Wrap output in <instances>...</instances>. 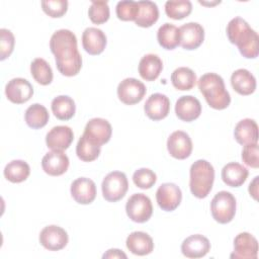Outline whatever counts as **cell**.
Returning <instances> with one entry per match:
<instances>
[{
  "label": "cell",
  "instance_id": "obj_1",
  "mask_svg": "<svg viewBox=\"0 0 259 259\" xmlns=\"http://www.w3.org/2000/svg\"><path fill=\"white\" fill-rule=\"evenodd\" d=\"M50 49L55 56L57 69L62 75L72 77L80 72L82 57L74 32L64 28L55 31L51 36Z\"/></svg>",
  "mask_w": 259,
  "mask_h": 259
},
{
  "label": "cell",
  "instance_id": "obj_2",
  "mask_svg": "<svg viewBox=\"0 0 259 259\" xmlns=\"http://www.w3.org/2000/svg\"><path fill=\"white\" fill-rule=\"evenodd\" d=\"M227 35L229 40L236 45L240 54L247 59L258 57V34L250 27L248 22L241 17H235L227 25Z\"/></svg>",
  "mask_w": 259,
  "mask_h": 259
},
{
  "label": "cell",
  "instance_id": "obj_3",
  "mask_svg": "<svg viewBox=\"0 0 259 259\" xmlns=\"http://www.w3.org/2000/svg\"><path fill=\"white\" fill-rule=\"evenodd\" d=\"M197 85L211 108L222 110L230 105L231 96L226 90L224 79L220 75L215 73L203 74L199 78Z\"/></svg>",
  "mask_w": 259,
  "mask_h": 259
},
{
  "label": "cell",
  "instance_id": "obj_4",
  "mask_svg": "<svg viewBox=\"0 0 259 259\" xmlns=\"http://www.w3.org/2000/svg\"><path fill=\"white\" fill-rule=\"evenodd\" d=\"M189 187L191 193L197 198H204L212 188L214 169L206 160H197L190 167Z\"/></svg>",
  "mask_w": 259,
  "mask_h": 259
},
{
  "label": "cell",
  "instance_id": "obj_5",
  "mask_svg": "<svg viewBox=\"0 0 259 259\" xmlns=\"http://www.w3.org/2000/svg\"><path fill=\"white\" fill-rule=\"evenodd\" d=\"M236 198L226 190L218 192L210 202L211 215L220 224H228L236 214Z\"/></svg>",
  "mask_w": 259,
  "mask_h": 259
},
{
  "label": "cell",
  "instance_id": "obj_6",
  "mask_svg": "<svg viewBox=\"0 0 259 259\" xmlns=\"http://www.w3.org/2000/svg\"><path fill=\"white\" fill-rule=\"evenodd\" d=\"M128 189V182L125 174L120 171L108 173L101 184L102 195L109 202L120 200Z\"/></svg>",
  "mask_w": 259,
  "mask_h": 259
},
{
  "label": "cell",
  "instance_id": "obj_7",
  "mask_svg": "<svg viewBox=\"0 0 259 259\" xmlns=\"http://www.w3.org/2000/svg\"><path fill=\"white\" fill-rule=\"evenodd\" d=\"M125 211L127 217L135 223H145L153 213L151 199L144 193H135L126 201Z\"/></svg>",
  "mask_w": 259,
  "mask_h": 259
},
{
  "label": "cell",
  "instance_id": "obj_8",
  "mask_svg": "<svg viewBox=\"0 0 259 259\" xmlns=\"http://www.w3.org/2000/svg\"><path fill=\"white\" fill-rule=\"evenodd\" d=\"M146 92L145 84L136 78H125L117 86L118 99L126 105L141 102Z\"/></svg>",
  "mask_w": 259,
  "mask_h": 259
},
{
  "label": "cell",
  "instance_id": "obj_9",
  "mask_svg": "<svg viewBox=\"0 0 259 259\" xmlns=\"http://www.w3.org/2000/svg\"><path fill=\"white\" fill-rule=\"evenodd\" d=\"M156 200L162 210L173 211L182 200L181 189L175 183H163L156 191Z\"/></svg>",
  "mask_w": 259,
  "mask_h": 259
},
{
  "label": "cell",
  "instance_id": "obj_10",
  "mask_svg": "<svg viewBox=\"0 0 259 259\" xmlns=\"http://www.w3.org/2000/svg\"><path fill=\"white\" fill-rule=\"evenodd\" d=\"M112 134V127L108 120L101 117L91 118L85 125L83 135L98 146L109 142Z\"/></svg>",
  "mask_w": 259,
  "mask_h": 259
},
{
  "label": "cell",
  "instance_id": "obj_11",
  "mask_svg": "<svg viewBox=\"0 0 259 259\" xmlns=\"http://www.w3.org/2000/svg\"><path fill=\"white\" fill-rule=\"evenodd\" d=\"M258 255V242L248 232L238 234L234 239V251L230 255L233 259H256Z\"/></svg>",
  "mask_w": 259,
  "mask_h": 259
},
{
  "label": "cell",
  "instance_id": "obj_12",
  "mask_svg": "<svg viewBox=\"0 0 259 259\" xmlns=\"http://www.w3.org/2000/svg\"><path fill=\"white\" fill-rule=\"evenodd\" d=\"M68 241L67 232L56 225L47 226L39 233V243L49 251H59L65 248Z\"/></svg>",
  "mask_w": 259,
  "mask_h": 259
},
{
  "label": "cell",
  "instance_id": "obj_13",
  "mask_svg": "<svg viewBox=\"0 0 259 259\" xmlns=\"http://www.w3.org/2000/svg\"><path fill=\"white\" fill-rule=\"evenodd\" d=\"M167 150L175 159L188 158L192 152V141L189 135L183 131L173 132L167 140Z\"/></svg>",
  "mask_w": 259,
  "mask_h": 259
},
{
  "label": "cell",
  "instance_id": "obj_14",
  "mask_svg": "<svg viewBox=\"0 0 259 259\" xmlns=\"http://www.w3.org/2000/svg\"><path fill=\"white\" fill-rule=\"evenodd\" d=\"M5 95L12 103L22 104L32 97L33 87L24 78H13L5 86Z\"/></svg>",
  "mask_w": 259,
  "mask_h": 259
},
{
  "label": "cell",
  "instance_id": "obj_15",
  "mask_svg": "<svg viewBox=\"0 0 259 259\" xmlns=\"http://www.w3.org/2000/svg\"><path fill=\"white\" fill-rule=\"evenodd\" d=\"M180 46L188 51L197 49L204 39V29L197 22H188L179 27Z\"/></svg>",
  "mask_w": 259,
  "mask_h": 259
},
{
  "label": "cell",
  "instance_id": "obj_16",
  "mask_svg": "<svg viewBox=\"0 0 259 259\" xmlns=\"http://www.w3.org/2000/svg\"><path fill=\"white\" fill-rule=\"evenodd\" d=\"M74 140V133L70 126L57 125L49 131L46 144L52 151L67 150Z\"/></svg>",
  "mask_w": 259,
  "mask_h": 259
},
{
  "label": "cell",
  "instance_id": "obj_17",
  "mask_svg": "<svg viewBox=\"0 0 259 259\" xmlns=\"http://www.w3.org/2000/svg\"><path fill=\"white\" fill-rule=\"evenodd\" d=\"M146 115L152 120L164 119L170 111V100L162 93L152 94L144 105Z\"/></svg>",
  "mask_w": 259,
  "mask_h": 259
},
{
  "label": "cell",
  "instance_id": "obj_18",
  "mask_svg": "<svg viewBox=\"0 0 259 259\" xmlns=\"http://www.w3.org/2000/svg\"><path fill=\"white\" fill-rule=\"evenodd\" d=\"M71 195L74 200L80 204H89L96 197V185L93 180L80 177L71 184Z\"/></svg>",
  "mask_w": 259,
  "mask_h": 259
},
{
  "label": "cell",
  "instance_id": "obj_19",
  "mask_svg": "<svg viewBox=\"0 0 259 259\" xmlns=\"http://www.w3.org/2000/svg\"><path fill=\"white\" fill-rule=\"evenodd\" d=\"M175 113L177 117L183 121H193L198 118L201 113V104L199 100L192 95L181 96L176 101Z\"/></svg>",
  "mask_w": 259,
  "mask_h": 259
},
{
  "label": "cell",
  "instance_id": "obj_20",
  "mask_svg": "<svg viewBox=\"0 0 259 259\" xmlns=\"http://www.w3.org/2000/svg\"><path fill=\"white\" fill-rule=\"evenodd\" d=\"M69 158L63 151L48 152L41 159L42 170L51 176L63 175L69 168Z\"/></svg>",
  "mask_w": 259,
  "mask_h": 259
},
{
  "label": "cell",
  "instance_id": "obj_21",
  "mask_svg": "<svg viewBox=\"0 0 259 259\" xmlns=\"http://www.w3.org/2000/svg\"><path fill=\"white\" fill-rule=\"evenodd\" d=\"M209 250V240L200 234H195L187 237L181 244V252L187 258L204 257Z\"/></svg>",
  "mask_w": 259,
  "mask_h": 259
},
{
  "label": "cell",
  "instance_id": "obj_22",
  "mask_svg": "<svg viewBox=\"0 0 259 259\" xmlns=\"http://www.w3.org/2000/svg\"><path fill=\"white\" fill-rule=\"evenodd\" d=\"M105 33L96 27H87L82 33L83 49L92 56L101 54L106 47Z\"/></svg>",
  "mask_w": 259,
  "mask_h": 259
},
{
  "label": "cell",
  "instance_id": "obj_23",
  "mask_svg": "<svg viewBox=\"0 0 259 259\" xmlns=\"http://www.w3.org/2000/svg\"><path fill=\"white\" fill-rule=\"evenodd\" d=\"M126 248L135 255L145 256L154 250L153 239L145 232L136 231L131 233L125 241Z\"/></svg>",
  "mask_w": 259,
  "mask_h": 259
},
{
  "label": "cell",
  "instance_id": "obj_24",
  "mask_svg": "<svg viewBox=\"0 0 259 259\" xmlns=\"http://www.w3.org/2000/svg\"><path fill=\"white\" fill-rule=\"evenodd\" d=\"M233 89L240 95H250L256 89V79L246 69H238L231 76Z\"/></svg>",
  "mask_w": 259,
  "mask_h": 259
},
{
  "label": "cell",
  "instance_id": "obj_25",
  "mask_svg": "<svg viewBox=\"0 0 259 259\" xmlns=\"http://www.w3.org/2000/svg\"><path fill=\"white\" fill-rule=\"evenodd\" d=\"M221 175L225 184L231 187H239L245 183L249 171L243 165L231 162L223 167Z\"/></svg>",
  "mask_w": 259,
  "mask_h": 259
},
{
  "label": "cell",
  "instance_id": "obj_26",
  "mask_svg": "<svg viewBox=\"0 0 259 259\" xmlns=\"http://www.w3.org/2000/svg\"><path fill=\"white\" fill-rule=\"evenodd\" d=\"M234 137L240 145L258 142V125L254 119L244 118L240 120L234 130Z\"/></svg>",
  "mask_w": 259,
  "mask_h": 259
},
{
  "label": "cell",
  "instance_id": "obj_27",
  "mask_svg": "<svg viewBox=\"0 0 259 259\" xmlns=\"http://www.w3.org/2000/svg\"><path fill=\"white\" fill-rule=\"evenodd\" d=\"M162 70V60L155 54L145 55L139 63V74L146 81L156 80Z\"/></svg>",
  "mask_w": 259,
  "mask_h": 259
},
{
  "label": "cell",
  "instance_id": "obj_28",
  "mask_svg": "<svg viewBox=\"0 0 259 259\" xmlns=\"http://www.w3.org/2000/svg\"><path fill=\"white\" fill-rule=\"evenodd\" d=\"M157 40L165 50H174L180 45L179 28L172 23L162 24L157 31Z\"/></svg>",
  "mask_w": 259,
  "mask_h": 259
},
{
  "label": "cell",
  "instance_id": "obj_29",
  "mask_svg": "<svg viewBox=\"0 0 259 259\" xmlns=\"http://www.w3.org/2000/svg\"><path fill=\"white\" fill-rule=\"evenodd\" d=\"M52 111L54 115L60 120L71 119L76 111L74 100L68 95H60L52 100Z\"/></svg>",
  "mask_w": 259,
  "mask_h": 259
},
{
  "label": "cell",
  "instance_id": "obj_30",
  "mask_svg": "<svg viewBox=\"0 0 259 259\" xmlns=\"http://www.w3.org/2000/svg\"><path fill=\"white\" fill-rule=\"evenodd\" d=\"M196 74L187 67H179L171 74L172 85L181 91L191 90L196 84Z\"/></svg>",
  "mask_w": 259,
  "mask_h": 259
},
{
  "label": "cell",
  "instance_id": "obj_31",
  "mask_svg": "<svg viewBox=\"0 0 259 259\" xmlns=\"http://www.w3.org/2000/svg\"><path fill=\"white\" fill-rule=\"evenodd\" d=\"M49 118L50 115L48 109L39 103H34L30 105L24 113V119L26 124L33 130L44 127L48 123Z\"/></svg>",
  "mask_w": 259,
  "mask_h": 259
},
{
  "label": "cell",
  "instance_id": "obj_32",
  "mask_svg": "<svg viewBox=\"0 0 259 259\" xmlns=\"http://www.w3.org/2000/svg\"><path fill=\"white\" fill-rule=\"evenodd\" d=\"M4 177L12 183H20L26 180L30 174L29 165L23 160H13L4 168Z\"/></svg>",
  "mask_w": 259,
  "mask_h": 259
},
{
  "label": "cell",
  "instance_id": "obj_33",
  "mask_svg": "<svg viewBox=\"0 0 259 259\" xmlns=\"http://www.w3.org/2000/svg\"><path fill=\"white\" fill-rule=\"evenodd\" d=\"M140 12L135 20L136 24L141 27L152 26L159 18V9L155 2L152 1H139Z\"/></svg>",
  "mask_w": 259,
  "mask_h": 259
},
{
  "label": "cell",
  "instance_id": "obj_34",
  "mask_svg": "<svg viewBox=\"0 0 259 259\" xmlns=\"http://www.w3.org/2000/svg\"><path fill=\"white\" fill-rule=\"evenodd\" d=\"M30 73L32 78L40 85H49L52 83L54 75L53 70L49 63L41 59L36 58L30 64Z\"/></svg>",
  "mask_w": 259,
  "mask_h": 259
},
{
  "label": "cell",
  "instance_id": "obj_35",
  "mask_svg": "<svg viewBox=\"0 0 259 259\" xmlns=\"http://www.w3.org/2000/svg\"><path fill=\"white\" fill-rule=\"evenodd\" d=\"M76 154L81 161L91 162L98 158L100 154V146L94 144L82 135L76 146Z\"/></svg>",
  "mask_w": 259,
  "mask_h": 259
},
{
  "label": "cell",
  "instance_id": "obj_36",
  "mask_svg": "<svg viewBox=\"0 0 259 259\" xmlns=\"http://www.w3.org/2000/svg\"><path fill=\"white\" fill-rule=\"evenodd\" d=\"M192 11V4L188 0L167 1L165 3V12L168 17L179 20L187 17Z\"/></svg>",
  "mask_w": 259,
  "mask_h": 259
},
{
  "label": "cell",
  "instance_id": "obj_37",
  "mask_svg": "<svg viewBox=\"0 0 259 259\" xmlns=\"http://www.w3.org/2000/svg\"><path fill=\"white\" fill-rule=\"evenodd\" d=\"M110 11L107 1H92L88 9V16L95 24L105 23L109 19Z\"/></svg>",
  "mask_w": 259,
  "mask_h": 259
},
{
  "label": "cell",
  "instance_id": "obj_38",
  "mask_svg": "<svg viewBox=\"0 0 259 259\" xmlns=\"http://www.w3.org/2000/svg\"><path fill=\"white\" fill-rule=\"evenodd\" d=\"M115 12L118 19L122 21H132L137 19L140 12V6L136 1H119L116 4Z\"/></svg>",
  "mask_w": 259,
  "mask_h": 259
},
{
  "label": "cell",
  "instance_id": "obj_39",
  "mask_svg": "<svg viewBox=\"0 0 259 259\" xmlns=\"http://www.w3.org/2000/svg\"><path fill=\"white\" fill-rule=\"evenodd\" d=\"M133 181L141 189H149L157 181L156 173L149 168H140L133 174Z\"/></svg>",
  "mask_w": 259,
  "mask_h": 259
},
{
  "label": "cell",
  "instance_id": "obj_40",
  "mask_svg": "<svg viewBox=\"0 0 259 259\" xmlns=\"http://www.w3.org/2000/svg\"><path fill=\"white\" fill-rule=\"evenodd\" d=\"M44 12L53 18L62 17L68 9V1L66 0H46L41 1Z\"/></svg>",
  "mask_w": 259,
  "mask_h": 259
},
{
  "label": "cell",
  "instance_id": "obj_41",
  "mask_svg": "<svg viewBox=\"0 0 259 259\" xmlns=\"http://www.w3.org/2000/svg\"><path fill=\"white\" fill-rule=\"evenodd\" d=\"M15 38L13 33L6 28L0 29V60L4 61L13 52Z\"/></svg>",
  "mask_w": 259,
  "mask_h": 259
},
{
  "label": "cell",
  "instance_id": "obj_42",
  "mask_svg": "<svg viewBox=\"0 0 259 259\" xmlns=\"http://www.w3.org/2000/svg\"><path fill=\"white\" fill-rule=\"evenodd\" d=\"M258 155H259V148L257 143L244 145V148L242 150V160L247 166L255 169L258 168L259 167Z\"/></svg>",
  "mask_w": 259,
  "mask_h": 259
},
{
  "label": "cell",
  "instance_id": "obj_43",
  "mask_svg": "<svg viewBox=\"0 0 259 259\" xmlns=\"http://www.w3.org/2000/svg\"><path fill=\"white\" fill-rule=\"evenodd\" d=\"M102 258H126V255L119 249H109L103 254Z\"/></svg>",
  "mask_w": 259,
  "mask_h": 259
},
{
  "label": "cell",
  "instance_id": "obj_44",
  "mask_svg": "<svg viewBox=\"0 0 259 259\" xmlns=\"http://www.w3.org/2000/svg\"><path fill=\"white\" fill-rule=\"evenodd\" d=\"M258 176H256L253 181L249 185V193L252 195V197L257 200V194H258Z\"/></svg>",
  "mask_w": 259,
  "mask_h": 259
}]
</instances>
